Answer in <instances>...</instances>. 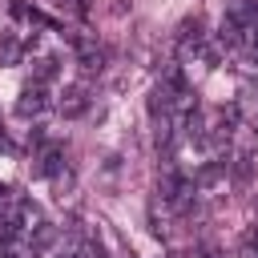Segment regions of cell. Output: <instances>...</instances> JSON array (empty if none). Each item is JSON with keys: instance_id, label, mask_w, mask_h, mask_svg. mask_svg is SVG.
Masks as SVG:
<instances>
[{"instance_id": "cell-1", "label": "cell", "mask_w": 258, "mask_h": 258, "mask_svg": "<svg viewBox=\"0 0 258 258\" xmlns=\"http://www.w3.org/2000/svg\"><path fill=\"white\" fill-rule=\"evenodd\" d=\"M44 109H48L44 85H28V89L20 93V101H16V113H20V117H36V113H44Z\"/></svg>"}, {"instance_id": "cell-2", "label": "cell", "mask_w": 258, "mask_h": 258, "mask_svg": "<svg viewBox=\"0 0 258 258\" xmlns=\"http://www.w3.org/2000/svg\"><path fill=\"white\" fill-rule=\"evenodd\" d=\"M85 109H89L85 89H64V97H60V113H64V117H81Z\"/></svg>"}, {"instance_id": "cell-3", "label": "cell", "mask_w": 258, "mask_h": 258, "mask_svg": "<svg viewBox=\"0 0 258 258\" xmlns=\"http://www.w3.org/2000/svg\"><path fill=\"white\" fill-rule=\"evenodd\" d=\"M60 157H64V149H60V145H44V149H40V157H36V169H40L44 177H52V173L60 169Z\"/></svg>"}, {"instance_id": "cell-4", "label": "cell", "mask_w": 258, "mask_h": 258, "mask_svg": "<svg viewBox=\"0 0 258 258\" xmlns=\"http://www.w3.org/2000/svg\"><path fill=\"white\" fill-rule=\"evenodd\" d=\"M222 177H226V161H210V165H202V169L194 173V185L206 189V185H218Z\"/></svg>"}, {"instance_id": "cell-5", "label": "cell", "mask_w": 258, "mask_h": 258, "mask_svg": "<svg viewBox=\"0 0 258 258\" xmlns=\"http://www.w3.org/2000/svg\"><path fill=\"white\" fill-rule=\"evenodd\" d=\"M52 242H56V230H52L48 222H36V230H32V246L44 250V246H52Z\"/></svg>"}, {"instance_id": "cell-6", "label": "cell", "mask_w": 258, "mask_h": 258, "mask_svg": "<svg viewBox=\"0 0 258 258\" xmlns=\"http://www.w3.org/2000/svg\"><path fill=\"white\" fill-rule=\"evenodd\" d=\"M52 77H56V60H48V56L36 60V85H48Z\"/></svg>"}, {"instance_id": "cell-7", "label": "cell", "mask_w": 258, "mask_h": 258, "mask_svg": "<svg viewBox=\"0 0 258 258\" xmlns=\"http://www.w3.org/2000/svg\"><path fill=\"white\" fill-rule=\"evenodd\" d=\"M56 4H60L64 12H73V16H89V4H85V0H56Z\"/></svg>"}, {"instance_id": "cell-8", "label": "cell", "mask_w": 258, "mask_h": 258, "mask_svg": "<svg viewBox=\"0 0 258 258\" xmlns=\"http://www.w3.org/2000/svg\"><path fill=\"white\" fill-rule=\"evenodd\" d=\"M0 60H16V40H4L0 44Z\"/></svg>"}]
</instances>
